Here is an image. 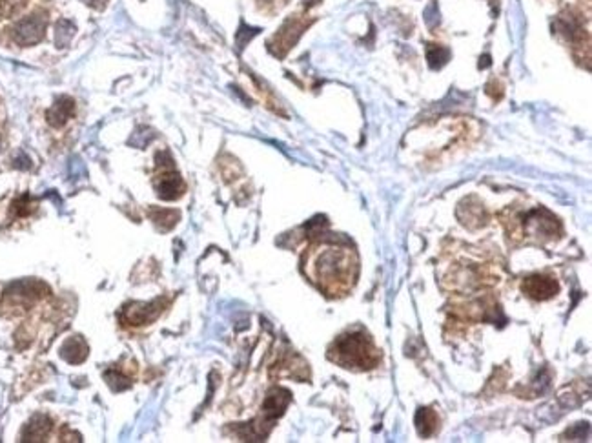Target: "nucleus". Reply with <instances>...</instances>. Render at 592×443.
Masks as SVG:
<instances>
[{
	"label": "nucleus",
	"instance_id": "nucleus-1",
	"mask_svg": "<svg viewBox=\"0 0 592 443\" xmlns=\"http://www.w3.org/2000/svg\"><path fill=\"white\" fill-rule=\"evenodd\" d=\"M307 272L326 294L339 296L352 288L358 274L354 250L339 245H321L308 256Z\"/></svg>",
	"mask_w": 592,
	"mask_h": 443
},
{
	"label": "nucleus",
	"instance_id": "nucleus-2",
	"mask_svg": "<svg viewBox=\"0 0 592 443\" xmlns=\"http://www.w3.org/2000/svg\"><path fill=\"white\" fill-rule=\"evenodd\" d=\"M330 359L343 365L345 369L368 371L374 369L381 359V354L370 336L365 332H346L334 341L330 349Z\"/></svg>",
	"mask_w": 592,
	"mask_h": 443
},
{
	"label": "nucleus",
	"instance_id": "nucleus-3",
	"mask_svg": "<svg viewBox=\"0 0 592 443\" xmlns=\"http://www.w3.org/2000/svg\"><path fill=\"white\" fill-rule=\"evenodd\" d=\"M521 228H523V234L528 235V237L545 241V239H552L554 235L559 234L562 226H559V221L554 218L552 213H549L543 208H537L525 215V219L521 221Z\"/></svg>",
	"mask_w": 592,
	"mask_h": 443
},
{
	"label": "nucleus",
	"instance_id": "nucleus-4",
	"mask_svg": "<svg viewBox=\"0 0 592 443\" xmlns=\"http://www.w3.org/2000/svg\"><path fill=\"white\" fill-rule=\"evenodd\" d=\"M46 24H47L46 17L39 13L22 18L13 30L15 43L21 44V46H31V44H37L44 37Z\"/></svg>",
	"mask_w": 592,
	"mask_h": 443
},
{
	"label": "nucleus",
	"instance_id": "nucleus-5",
	"mask_svg": "<svg viewBox=\"0 0 592 443\" xmlns=\"http://www.w3.org/2000/svg\"><path fill=\"white\" fill-rule=\"evenodd\" d=\"M559 285L556 279L549 276H530L523 281V292L528 298L537 299V301H545L552 296L558 294Z\"/></svg>",
	"mask_w": 592,
	"mask_h": 443
},
{
	"label": "nucleus",
	"instance_id": "nucleus-6",
	"mask_svg": "<svg viewBox=\"0 0 592 443\" xmlns=\"http://www.w3.org/2000/svg\"><path fill=\"white\" fill-rule=\"evenodd\" d=\"M288 403H290V392L285 391V388H273L268 396H266V400H264V405H263L264 422L270 425L275 417H279L283 413H285Z\"/></svg>",
	"mask_w": 592,
	"mask_h": 443
},
{
	"label": "nucleus",
	"instance_id": "nucleus-7",
	"mask_svg": "<svg viewBox=\"0 0 592 443\" xmlns=\"http://www.w3.org/2000/svg\"><path fill=\"white\" fill-rule=\"evenodd\" d=\"M155 186H157V192L162 199H177L184 192L183 179L175 172H164L162 175H159Z\"/></svg>",
	"mask_w": 592,
	"mask_h": 443
},
{
	"label": "nucleus",
	"instance_id": "nucleus-8",
	"mask_svg": "<svg viewBox=\"0 0 592 443\" xmlns=\"http://www.w3.org/2000/svg\"><path fill=\"white\" fill-rule=\"evenodd\" d=\"M162 305L161 301L157 303H148V305H144V303H135V305H132V307L126 310V318H128L130 325H146L149 323L152 320H155L159 315V312L162 310Z\"/></svg>",
	"mask_w": 592,
	"mask_h": 443
},
{
	"label": "nucleus",
	"instance_id": "nucleus-9",
	"mask_svg": "<svg viewBox=\"0 0 592 443\" xmlns=\"http://www.w3.org/2000/svg\"><path fill=\"white\" fill-rule=\"evenodd\" d=\"M40 288H44L42 283L17 281L8 286V290H6V299H11V301H33V299L42 296L40 294Z\"/></svg>",
	"mask_w": 592,
	"mask_h": 443
},
{
	"label": "nucleus",
	"instance_id": "nucleus-10",
	"mask_svg": "<svg viewBox=\"0 0 592 443\" xmlns=\"http://www.w3.org/2000/svg\"><path fill=\"white\" fill-rule=\"evenodd\" d=\"M50 430H52V420L44 414H37L31 417V422L22 432V442H44Z\"/></svg>",
	"mask_w": 592,
	"mask_h": 443
},
{
	"label": "nucleus",
	"instance_id": "nucleus-11",
	"mask_svg": "<svg viewBox=\"0 0 592 443\" xmlns=\"http://www.w3.org/2000/svg\"><path fill=\"white\" fill-rule=\"evenodd\" d=\"M73 111H75V104H73L72 99L62 97L53 104L52 110L47 111V120H50L52 126L59 128V126H62V124L73 116Z\"/></svg>",
	"mask_w": 592,
	"mask_h": 443
},
{
	"label": "nucleus",
	"instance_id": "nucleus-12",
	"mask_svg": "<svg viewBox=\"0 0 592 443\" xmlns=\"http://www.w3.org/2000/svg\"><path fill=\"white\" fill-rule=\"evenodd\" d=\"M60 356L69 363H81L88 356V347H86V343L81 337H72L60 349Z\"/></svg>",
	"mask_w": 592,
	"mask_h": 443
},
{
	"label": "nucleus",
	"instance_id": "nucleus-13",
	"mask_svg": "<svg viewBox=\"0 0 592 443\" xmlns=\"http://www.w3.org/2000/svg\"><path fill=\"white\" fill-rule=\"evenodd\" d=\"M438 414L432 409H419L416 414V425H418L419 434L421 436H432L438 429Z\"/></svg>",
	"mask_w": 592,
	"mask_h": 443
},
{
	"label": "nucleus",
	"instance_id": "nucleus-14",
	"mask_svg": "<svg viewBox=\"0 0 592 443\" xmlns=\"http://www.w3.org/2000/svg\"><path fill=\"white\" fill-rule=\"evenodd\" d=\"M152 218L157 225H164V228H171L175 225V221L179 219V213L173 212V210H155L152 212Z\"/></svg>",
	"mask_w": 592,
	"mask_h": 443
},
{
	"label": "nucleus",
	"instance_id": "nucleus-15",
	"mask_svg": "<svg viewBox=\"0 0 592 443\" xmlns=\"http://www.w3.org/2000/svg\"><path fill=\"white\" fill-rule=\"evenodd\" d=\"M426 59H428L432 68H439V66H443L445 62H447L448 50H445V47H441V46L428 47V52H426Z\"/></svg>",
	"mask_w": 592,
	"mask_h": 443
},
{
	"label": "nucleus",
	"instance_id": "nucleus-16",
	"mask_svg": "<svg viewBox=\"0 0 592 443\" xmlns=\"http://www.w3.org/2000/svg\"><path fill=\"white\" fill-rule=\"evenodd\" d=\"M24 6H26V0H0V15L13 17Z\"/></svg>",
	"mask_w": 592,
	"mask_h": 443
},
{
	"label": "nucleus",
	"instance_id": "nucleus-17",
	"mask_svg": "<svg viewBox=\"0 0 592 443\" xmlns=\"http://www.w3.org/2000/svg\"><path fill=\"white\" fill-rule=\"evenodd\" d=\"M88 2H95V0H88Z\"/></svg>",
	"mask_w": 592,
	"mask_h": 443
}]
</instances>
